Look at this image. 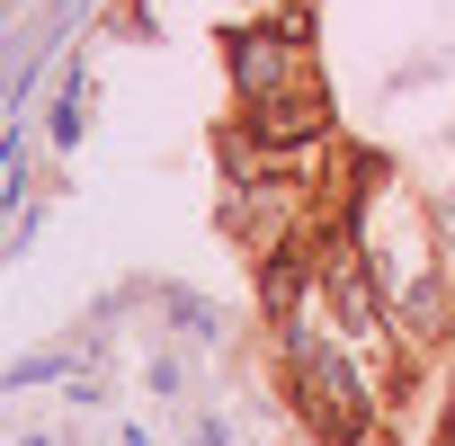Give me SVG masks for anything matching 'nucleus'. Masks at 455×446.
Wrapping results in <instances>:
<instances>
[{"label": "nucleus", "mask_w": 455, "mask_h": 446, "mask_svg": "<svg viewBox=\"0 0 455 446\" xmlns=\"http://www.w3.org/2000/svg\"><path fill=\"white\" fill-rule=\"evenodd\" d=\"M277 357H286V393H295V410H304L313 437H331V446H393L384 437V402L366 384V357L322 313L286 322L277 331Z\"/></svg>", "instance_id": "f257e3e1"}, {"label": "nucleus", "mask_w": 455, "mask_h": 446, "mask_svg": "<svg viewBox=\"0 0 455 446\" xmlns=\"http://www.w3.org/2000/svg\"><path fill=\"white\" fill-rule=\"evenodd\" d=\"M223 72H233L242 108H268V99L322 90V81H313V10L295 0V10H277V19L223 28Z\"/></svg>", "instance_id": "f03ea898"}, {"label": "nucleus", "mask_w": 455, "mask_h": 446, "mask_svg": "<svg viewBox=\"0 0 455 446\" xmlns=\"http://www.w3.org/2000/svg\"><path fill=\"white\" fill-rule=\"evenodd\" d=\"M313 179H233L223 187V205H214V223H223V242H233L242 259H277V251H295V242H313Z\"/></svg>", "instance_id": "7ed1b4c3"}, {"label": "nucleus", "mask_w": 455, "mask_h": 446, "mask_svg": "<svg viewBox=\"0 0 455 446\" xmlns=\"http://www.w3.org/2000/svg\"><path fill=\"white\" fill-rule=\"evenodd\" d=\"M384 313H393V331H402L411 348H446V331H455V295H446V259H428V268L393 277V286H384Z\"/></svg>", "instance_id": "20e7f679"}, {"label": "nucleus", "mask_w": 455, "mask_h": 446, "mask_svg": "<svg viewBox=\"0 0 455 446\" xmlns=\"http://www.w3.org/2000/svg\"><path fill=\"white\" fill-rule=\"evenodd\" d=\"M161 304H170V322H179V331H196V339H214V313H205V304H196L188 286H170Z\"/></svg>", "instance_id": "39448f33"}, {"label": "nucleus", "mask_w": 455, "mask_h": 446, "mask_svg": "<svg viewBox=\"0 0 455 446\" xmlns=\"http://www.w3.org/2000/svg\"><path fill=\"white\" fill-rule=\"evenodd\" d=\"M437 446H455V384H446V419H437Z\"/></svg>", "instance_id": "423d86ee"}]
</instances>
